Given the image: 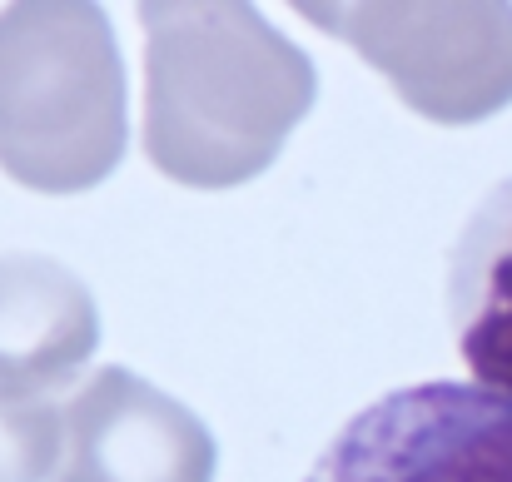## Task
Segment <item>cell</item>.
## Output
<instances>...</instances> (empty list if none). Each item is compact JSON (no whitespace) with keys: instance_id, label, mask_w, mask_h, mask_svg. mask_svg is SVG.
<instances>
[{"instance_id":"cell-2","label":"cell","mask_w":512,"mask_h":482,"mask_svg":"<svg viewBox=\"0 0 512 482\" xmlns=\"http://www.w3.org/2000/svg\"><path fill=\"white\" fill-rule=\"evenodd\" d=\"M448 328L473 383L512 398V174L483 194L448 254Z\"/></svg>"},{"instance_id":"cell-1","label":"cell","mask_w":512,"mask_h":482,"mask_svg":"<svg viewBox=\"0 0 512 482\" xmlns=\"http://www.w3.org/2000/svg\"><path fill=\"white\" fill-rule=\"evenodd\" d=\"M304 482H512V398L428 378L353 413Z\"/></svg>"}]
</instances>
